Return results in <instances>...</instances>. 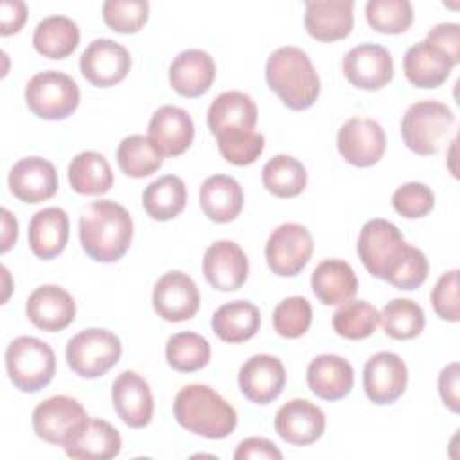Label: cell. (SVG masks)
<instances>
[{
    "instance_id": "cell-1",
    "label": "cell",
    "mask_w": 460,
    "mask_h": 460,
    "mask_svg": "<svg viewBox=\"0 0 460 460\" xmlns=\"http://www.w3.org/2000/svg\"><path fill=\"white\" fill-rule=\"evenodd\" d=\"M79 239L90 259L97 262H117L131 246V216L115 201H92L81 210Z\"/></svg>"
},
{
    "instance_id": "cell-2",
    "label": "cell",
    "mask_w": 460,
    "mask_h": 460,
    "mask_svg": "<svg viewBox=\"0 0 460 460\" xmlns=\"http://www.w3.org/2000/svg\"><path fill=\"white\" fill-rule=\"evenodd\" d=\"M266 83L289 110H307L320 95V77L309 56L293 45L273 50L266 61Z\"/></svg>"
},
{
    "instance_id": "cell-3",
    "label": "cell",
    "mask_w": 460,
    "mask_h": 460,
    "mask_svg": "<svg viewBox=\"0 0 460 460\" xmlns=\"http://www.w3.org/2000/svg\"><path fill=\"white\" fill-rule=\"evenodd\" d=\"M174 417L181 428L205 438H225L237 426L234 406L207 385H187L174 397Z\"/></svg>"
},
{
    "instance_id": "cell-4",
    "label": "cell",
    "mask_w": 460,
    "mask_h": 460,
    "mask_svg": "<svg viewBox=\"0 0 460 460\" xmlns=\"http://www.w3.org/2000/svg\"><path fill=\"white\" fill-rule=\"evenodd\" d=\"M413 246L408 244L401 230L381 217L370 219L361 226L358 237V255L367 271L390 282L410 257Z\"/></svg>"
},
{
    "instance_id": "cell-5",
    "label": "cell",
    "mask_w": 460,
    "mask_h": 460,
    "mask_svg": "<svg viewBox=\"0 0 460 460\" xmlns=\"http://www.w3.org/2000/svg\"><path fill=\"white\" fill-rule=\"evenodd\" d=\"M5 368L14 388L32 394L52 381L56 354L49 343L34 336H20L5 349Z\"/></svg>"
},
{
    "instance_id": "cell-6",
    "label": "cell",
    "mask_w": 460,
    "mask_h": 460,
    "mask_svg": "<svg viewBox=\"0 0 460 460\" xmlns=\"http://www.w3.org/2000/svg\"><path fill=\"white\" fill-rule=\"evenodd\" d=\"M453 124L455 113L449 106L438 101H419L402 115L401 137L410 151L431 156L440 151Z\"/></svg>"
},
{
    "instance_id": "cell-7",
    "label": "cell",
    "mask_w": 460,
    "mask_h": 460,
    "mask_svg": "<svg viewBox=\"0 0 460 460\" xmlns=\"http://www.w3.org/2000/svg\"><path fill=\"white\" fill-rule=\"evenodd\" d=\"M66 363L74 374L84 379L104 376L122 354L120 340L108 329H84L66 343Z\"/></svg>"
},
{
    "instance_id": "cell-8",
    "label": "cell",
    "mask_w": 460,
    "mask_h": 460,
    "mask_svg": "<svg viewBox=\"0 0 460 460\" xmlns=\"http://www.w3.org/2000/svg\"><path fill=\"white\" fill-rule=\"evenodd\" d=\"M25 102L40 119L63 120L77 110L79 88L68 74L58 70L38 72L25 86Z\"/></svg>"
},
{
    "instance_id": "cell-9",
    "label": "cell",
    "mask_w": 460,
    "mask_h": 460,
    "mask_svg": "<svg viewBox=\"0 0 460 460\" xmlns=\"http://www.w3.org/2000/svg\"><path fill=\"white\" fill-rule=\"evenodd\" d=\"M90 420L83 404L68 395L41 401L32 411L34 433L54 446H68Z\"/></svg>"
},
{
    "instance_id": "cell-10",
    "label": "cell",
    "mask_w": 460,
    "mask_h": 460,
    "mask_svg": "<svg viewBox=\"0 0 460 460\" xmlns=\"http://www.w3.org/2000/svg\"><path fill=\"white\" fill-rule=\"evenodd\" d=\"M313 235L298 223L279 225L266 243V262L279 277L298 275L313 255Z\"/></svg>"
},
{
    "instance_id": "cell-11",
    "label": "cell",
    "mask_w": 460,
    "mask_h": 460,
    "mask_svg": "<svg viewBox=\"0 0 460 460\" xmlns=\"http://www.w3.org/2000/svg\"><path fill=\"white\" fill-rule=\"evenodd\" d=\"M340 155L356 167H370L377 164L386 149V135L374 119H349L336 137Z\"/></svg>"
},
{
    "instance_id": "cell-12",
    "label": "cell",
    "mask_w": 460,
    "mask_h": 460,
    "mask_svg": "<svg viewBox=\"0 0 460 460\" xmlns=\"http://www.w3.org/2000/svg\"><path fill=\"white\" fill-rule=\"evenodd\" d=\"M131 66V56L120 43L97 38L93 40L79 59L83 77L99 88H108L120 83Z\"/></svg>"
},
{
    "instance_id": "cell-13",
    "label": "cell",
    "mask_w": 460,
    "mask_h": 460,
    "mask_svg": "<svg viewBox=\"0 0 460 460\" xmlns=\"http://www.w3.org/2000/svg\"><path fill=\"white\" fill-rule=\"evenodd\" d=\"M153 307L167 322L190 320L199 307V291L196 282L183 271L164 273L153 289Z\"/></svg>"
},
{
    "instance_id": "cell-14",
    "label": "cell",
    "mask_w": 460,
    "mask_h": 460,
    "mask_svg": "<svg viewBox=\"0 0 460 460\" xmlns=\"http://www.w3.org/2000/svg\"><path fill=\"white\" fill-rule=\"evenodd\" d=\"M341 66L347 81L361 90H379L394 77L390 52L376 43H361L350 49L345 54Z\"/></svg>"
},
{
    "instance_id": "cell-15",
    "label": "cell",
    "mask_w": 460,
    "mask_h": 460,
    "mask_svg": "<svg viewBox=\"0 0 460 460\" xmlns=\"http://www.w3.org/2000/svg\"><path fill=\"white\" fill-rule=\"evenodd\" d=\"M408 368L401 356L394 352L374 354L363 368V388L376 404H392L406 390Z\"/></svg>"
},
{
    "instance_id": "cell-16",
    "label": "cell",
    "mask_w": 460,
    "mask_h": 460,
    "mask_svg": "<svg viewBox=\"0 0 460 460\" xmlns=\"http://www.w3.org/2000/svg\"><path fill=\"white\" fill-rule=\"evenodd\" d=\"M111 402L120 420L135 429L146 428L153 419V394L147 381L133 370L120 372L111 385Z\"/></svg>"
},
{
    "instance_id": "cell-17",
    "label": "cell",
    "mask_w": 460,
    "mask_h": 460,
    "mask_svg": "<svg viewBox=\"0 0 460 460\" xmlns=\"http://www.w3.org/2000/svg\"><path fill=\"white\" fill-rule=\"evenodd\" d=\"M286 385V368L271 354H255L239 368V388L243 395L255 404L275 401Z\"/></svg>"
},
{
    "instance_id": "cell-18",
    "label": "cell",
    "mask_w": 460,
    "mask_h": 460,
    "mask_svg": "<svg viewBox=\"0 0 460 460\" xmlns=\"http://www.w3.org/2000/svg\"><path fill=\"white\" fill-rule=\"evenodd\" d=\"M59 187L58 171L52 162L41 156L18 160L9 171V189L23 203H41L50 199Z\"/></svg>"
},
{
    "instance_id": "cell-19",
    "label": "cell",
    "mask_w": 460,
    "mask_h": 460,
    "mask_svg": "<svg viewBox=\"0 0 460 460\" xmlns=\"http://www.w3.org/2000/svg\"><path fill=\"white\" fill-rule=\"evenodd\" d=\"M203 273L214 289L235 291L248 279V257L237 243L216 241L203 255Z\"/></svg>"
},
{
    "instance_id": "cell-20",
    "label": "cell",
    "mask_w": 460,
    "mask_h": 460,
    "mask_svg": "<svg viewBox=\"0 0 460 460\" xmlns=\"http://www.w3.org/2000/svg\"><path fill=\"white\" fill-rule=\"evenodd\" d=\"M25 314L34 327L47 332H58L74 322L75 302L61 286L43 284L29 295Z\"/></svg>"
},
{
    "instance_id": "cell-21",
    "label": "cell",
    "mask_w": 460,
    "mask_h": 460,
    "mask_svg": "<svg viewBox=\"0 0 460 460\" xmlns=\"http://www.w3.org/2000/svg\"><path fill=\"white\" fill-rule=\"evenodd\" d=\"M275 431L291 446H309L323 435L325 415L307 399H291L279 408Z\"/></svg>"
},
{
    "instance_id": "cell-22",
    "label": "cell",
    "mask_w": 460,
    "mask_h": 460,
    "mask_svg": "<svg viewBox=\"0 0 460 460\" xmlns=\"http://www.w3.org/2000/svg\"><path fill=\"white\" fill-rule=\"evenodd\" d=\"M352 9V0H307L304 16L307 34L325 43L347 38L354 27Z\"/></svg>"
},
{
    "instance_id": "cell-23",
    "label": "cell",
    "mask_w": 460,
    "mask_h": 460,
    "mask_svg": "<svg viewBox=\"0 0 460 460\" xmlns=\"http://www.w3.org/2000/svg\"><path fill=\"white\" fill-rule=\"evenodd\" d=\"M147 133L164 156H178L192 144L194 122L183 108L165 104L151 115Z\"/></svg>"
},
{
    "instance_id": "cell-24",
    "label": "cell",
    "mask_w": 460,
    "mask_h": 460,
    "mask_svg": "<svg viewBox=\"0 0 460 460\" xmlns=\"http://www.w3.org/2000/svg\"><path fill=\"white\" fill-rule=\"evenodd\" d=\"M214 77L216 63L212 56L201 49H187L180 52L169 66V83L172 90L189 99L207 93Z\"/></svg>"
},
{
    "instance_id": "cell-25",
    "label": "cell",
    "mask_w": 460,
    "mask_h": 460,
    "mask_svg": "<svg viewBox=\"0 0 460 460\" xmlns=\"http://www.w3.org/2000/svg\"><path fill=\"white\" fill-rule=\"evenodd\" d=\"M207 124L214 137L234 131H253L257 124L255 101L237 90L223 92L208 106Z\"/></svg>"
},
{
    "instance_id": "cell-26",
    "label": "cell",
    "mask_w": 460,
    "mask_h": 460,
    "mask_svg": "<svg viewBox=\"0 0 460 460\" xmlns=\"http://www.w3.org/2000/svg\"><path fill=\"white\" fill-rule=\"evenodd\" d=\"M307 386L320 399L340 401L354 386V368L341 356L320 354L307 367Z\"/></svg>"
},
{
    "instance_id": "cell-27",
    "label": "cell",
    "mask_w": 460,
    "mask_h": 460,
    "mask_svg": "<svg viewBox=\"0 0 460 460\" xmlns=\"http://www.w3.org/2000/svg\"><path fill=\"white\" fill-rule=\"evenodd\" d=\"M453 66L455 63L426 40L411 45L402 61L406 79L417 88H438L446 83Z\"/></svg>"
},
{
    "instance_id": "cell-28",
    "label": "cell",
    "mask_w": 460,
    "mask_h": 460,
    "mask_svg": "<svg viewBox=\"0 0 460 460\" xmlns=\"http://www.w3.org/2000/svg\"><path fill=\"white\" fill-rule=\"evenodd\" d=\"M68 216L59 207L38 210L29 221V246L38 259L58 257L68 243Z\"/></svg>"
},
{
    "instance_id": "cell-29",
    "label": "cell",
    "mask_w": 460,
    "mask_h": 460,
    "mask_svg": "<svg viewBox=\"0 0 460 460\" xmlns=\"http://www.w3.org/2000/svg\"><path fill=\"white\" fill-rule=\"evenodd\" d=\"M311 288L314 296L325 305H340L358 293V277L352 266L340 259L322 261L313 275Z\"/></svg>"
},
{
    "instance_id": "cell-30",
    "label": "cell",
    "mask_w": 460,
    "mask_h": 460,
    "mask_svg": "<svg viewBox=\"0 0 460 460\" xmlns=\"http://www.w3.org/2000/svg\"><path fill=\"white\" fill-rule=\"evenodd\" d=\"M244 203L239 181L226 174L208 176L199 187V207L216 223L234 221Z\"/></svg>"
},
{
    "instance_id": "cell-31",
    "label": "cell",
    "mask_w": 460,
    "mask_h": 460,
    "mask_svg": "<svg viewBox=\"0 0 460 460\" xmlns=\"http://www.w3.org/2000/svg\"><path fill=\"white\" fill-rule=\"evenodd\" d=\"M63 449L77 460H110L120 453L122 438L108 420L90 419L83 431Z\"/></svg>"
},
{
    "instance_id": "cell-32",
    "label": "cell",
    "mask_w": 460,
    "mask_h": 460,
    "mask_svg": "<svg viewBox=\"0 0 460 460\" xmlns=\"http://www.w3.org/2000/svg\"><path fill=\"white\" fill-rule=\"evenodd\" d=\"M214 334L226 343H243L253 338L261 327L259 307L248 300H234L217 307L212 314Z\"/></svg>"
},
{
    "instance_id": "cell-33",
    "label": "cell",
    "mask_w": 460,
    "mask_h": 460,
    "mask_svg": "<svg viewBox=\"0 0 460 460\" xmlns=\"http://www.w3.org/2000/svg\"><path fill=\"white\" fill-rule=\"evenodd\" d=\"M32 45L36 52L50 59H63L70 56L79 45V27L66 16L43 18L32 34Z\"/></svg>"
},
{
    "instance_id": "cell-34",
    "label": "cell",
    "mask_w": 460,
    "mask_h": 460,
    "mask_svg": "<svg viewBox=\"0 0 460 460\" xmlns=\"http://www.w3.org/2000/svg\"><path fill=\"white\" fill-rule=\"evenodd\" d=\"M68 181L77 194L99 196L111 189L113 172L101 153L83 151L75 155L68 165Z\"/></svg>"
},
{
    "instance_id": "cell-35",
    "label": "cell",
    "mask_w": 460,
    "mask_h": 460,
    "mask_svg": "<svg viewBox=\"0 0 460 460\" xmlns=\"http://www.w3.org/2000/svg\"><path fill=\"white\" fill-rule=\"evenodd\" d=\"M187 203V187L176 174H165L151 181L142 194V205L155 221H169L176 217Z\"/></svg>"
},
{
    "instance_id": "cell-36",
    "label": "cell",
    "mask_w": 460,
    "mask_h": 460,
    "mask_svg": "<svg viewBox=\"0 0 460 460\" xmlns=\"http://www.w3.org/2000/svg\"><path fill=\"white\" fill-rule=\"evenodd\" d=\"M117 164L126 176L146 178L162 167L164 155L149 137L129 135L117 147Z\"/></svg>"
},
{
    "instance_id": "cell-37",
    "label": "cell",
    "mask_w": 460,
    "mask_h": 460,
    "mask_svg": "<svg viewBox=\"0 0 460 460\" xmlns=\"http://www.w3.org/2000/svg\"><path fill=\"white\" fill-rule=\"evenodd\" d=\"M262 185L277 198H295L307 185L305 167L289 155H277L262 167Z\"/></svg>"
},
{
    "instance_id": "cell-38",
    "label": "cell",
    "mask_w": 460,
    "mask_h": 460,
    "mask_svg": "<svg viewBox=\"0 0 460 460\" xmlns=\"http://www.w3.org/2000/svg\"><path fill=\"white\" fill-rule=\"evenodd\" d=\"M165 359L176 372L201 370L210 361V343L198 332H176L165 343Z\"/></svg>"
},
{
    "instance_id": "cell-39",
    "label": "cell",
    "mask_w": 460,
    "mask_h": 460,
    "mask_svg": "<svg viewBox=\"0 0 460 460\" xmlns=\"http://www.w3.org/2000/svg\"><path fill=\"white\" fill-rule=\"evenodd\" d=\"M381 314L367 300H349L332 314V329L347 340H365L377 329Z\"/></svg>"
},
{
    "instance_id": "cell-40",
    "label": "cell",
    "mask_w": 460,
    "mask_h": 460,
    "mask_svg": "<svg viewBox=\"0 0 460 460\" xmlns=\"http://www.w3.org/2000/svg\"><path fill=\"white\" fill-rule=\"evenodd\" d=\"M381 322L385 332L394 340H411L426 325L422 307L410 298H394L383 307Z\"/></svg>"
},
{
    "instance_id": "cell-41",
    "label": "cell",
    "mask_w": 460,
    "mask_h": 460,
    "mask_svg": "<svg viewBox=\"0 0 460 460\" xmlns=\"http://www.w3.org/2000/svg\"><path fill=\"white\" fill-rule=\"evenodd\" d=\"M365 14L368 25L383 34H401L413 22V7L408 0H368Z\"/></svg>"
},
{
    "instance_id": "cell-42",
    "label": "cell",
    "mask_w": 460,
    "mask_h": 460,
    "mask_svg": "<svg viewBox=\"0 0 460 460\" xmlns=\"http://www.w3.org/2000/svg\"><path fill=\"white\" fill-rule=\"evenodd\" d=\"M313 322V309L307 298L289 296L273 309V329L282 338H300Z\"/></svg>"
},
{
    "instance_id": "cell-43",
    "label": "cell",
    "mask_w": 460,
    "mask_h": 460,
    "mask_svg": "<svg viewBox=\"0 0 460 460\" xmlns=\"http://www.w3.org/2000/svg\"><path fill=\"white\" fill-rule=\"evenodd\" d=\"M149 16L146 0H106L102 4L104 23L122 34H133L144 27Z\"/></svg>"
},
{
    "instance_id": "cell-44",
    "label": "cell",
    "mask_w": 460,
    "mask_h": 460,
    "mask_svg": "<svg viewBox=\"0 0 460 460\" xmlns=\"http://www.w3.org/2000/svg\"><path fill=\"white\" fill-rule=\"evenodd\" d=\"M221 156L234 165H250L264 151V135L259 131H234L216 137Z\"/></svg>"
},
{
    "instance_id": "cell-45",
    "label": "cell",
    "mask_w": 460,
    "mask_h": 460,
    "mask_svg": "<svg viewBox=\"0 0 460 460\" xmlns=\"http://www.w3.org/2000/svg\"><path fill=\"white\" fill-rule=\"evenodd\" d=\"M392 207L406 219H417L429 214L435 207V196L431 189L419 181H408L395 189L392 196Z\"/></svg>"
},
{
    "instance_id": "cell-46",
    "label": "cell",
    "mask_w": 460,
    "mask_h": 460,
    "mask_svg": "<svg viewBox=\"0 0 460 460\" xmlns=\"http://www.w3.org/2000/svg\"><path fill=\"white\" fill-rule=\"evenodd\" d=\"M431 304L442 320L458 322V270H449L440 275L435 288L431 289Z\"/></svg>"
},
{
    "instance_id": "cell-47",
    "label": "cell",
    "mask_w": 460,
    "mask_h": 460,
    "mask_svg": "<svg viewBox=\"0 0 460 460\" xmlns=\"http://www.w3.org/2000/svg\"><path fill=\"white\" fill-rule=\"evenodd\" d=\"M426 41L438 47L455 65L460 61V25L453 22H444L435 25L428 36Z\"/></svg>"
},
{
    "instance_id": "cell-48",
    "label": "cell",
    "mask_w": 460,
    "mask_h": 460,
    "mask_svg": "<svg viewBox=\"0 0 460 460\" xmlns=\"http://www.w3.org/2000/svg\"><path fill=\"white\" fill-rule=\"evenodd\" d=\"M438 394L444 402L453 413L460 410V365L456 361L444 367L438 374Z\"/></svg>"
},
{
    "instance_id": "cell-49",
    "label": "cell",
    "mask_w": 460,
    "mask_h": 460,
    "mask_svg": "<svg viewBox=\"0 0 460 460\" xmlns=\"http://www.w3.org/2000/svg\"><path fill=\"white\" fill-rule=\"evenodd\" d=\"M235 460H257V458H268V460H280L282 453L280 449L264 437H248L239 442L235 453Z\"/></svg>"
},
{
    "instance_id": "cell-50",
    "label": "cell",
    "mask_w": 460,
    "mask_h": 460,
    "mask_svg": "<svg viewBox=\"0 0 460 460\" xmlns=\"http://www.w3.org/2000/svg\"><path fill=\"white\" fill-rule=\"evenodd\" d=\"M27 20V5L22 0L0 2V34L9 36L18 32Z\"/></svg>"
},
{
    "instance_id": "cell-51",
    "label": "cell",
    "mask_w": 460,
    "mask_h": 460,
    "mask_svg": "<svg viewBox=\"0 0 460 460\" xmlns=\"http://www.w3.org/2000/svg\"><path fill=\"white\" fill-rule=\"evenodd\" d=\"M0 216H2V248L0 250L2 253H5L7 250H11V246L18 239V221L7 208H2Z\"/></svg>"
}]
</instances>
